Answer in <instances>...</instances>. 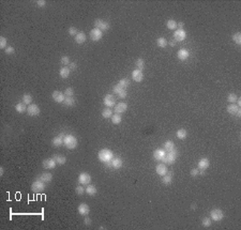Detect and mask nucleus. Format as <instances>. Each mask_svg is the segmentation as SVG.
Wrapping results in <instances>:
<instances>
[{"label": "nucleus", "mask_w": 241, "mask_h": 230, "mask_svg": "<svg viewBox=\"0 0 241 230\" xmlns=\"http://www.w3.org/2000/svg\"><path fill=\"white\" fill-rule=\"evenodd\" d=\"M98 158H99V160H100V162H102V163L105 164V163L110 162L113 158H114V154H113V152H111L109 149L104 148V149L100 150V152H99V154H98Z\"/></svg>", "instance_id": "1"}, {"label": "nucleus", "mask_w": 241, "mask_h": 230, "mask_svg": "<svg viewBox=\"0 0 241 230\" xmlns=\"http://www.w3.org/2000/svg\"><path fill=\"white\" fill-rule=\"evenodd\" d=\"M77 138L75 137V136H73V135H66L64 136V138H63V145L66 146L68 149L72 150V149H75L76 147H77Z\"/></svg>", "instance_id": "2"}, {"label": "nucleus", "mask_w": 241, "mask_h": 230, "mask_svg": "<svg viewBox=\"0 0 241 230\" xmlns=\"http://www.w3.org/2000/svg\"><path fill=\"white\" fill-rule=\"evenodd\" d=\"M176 160H177V151H176V149H174L172 151L166 152V154H165V156H164L162 162H163L164 164H166V165H173L176 162Z\"/></svg>", "instance_id": "3"}, {"label": "nucleus", "mask_w": 241, "mask_h": 230, "mask_svg": "<svg viewBox=\"0 0 241 230\" xmlns=\"http://www.w3.org/2000/svg\"><path fill=\"white\" fill-rule=\"evenodd\" d=\"M94 28L99 29V30H101V31H107V30H109L110 28V24L108 23V21H106V20L104 19H101V18H98V19L94 20Z\"/></svg>", "instance_id": "4"}, {"label": "nucleus", "mask_w": 241, "mask_h": 230, "mask_svg": "<svg viewBox=\"0 0 241 230\" xmlns=\"http://www.w3.org/2000/svg\"><path fill=\"white\" fill-rule=\"evenodd\" d=\"M210 218L214 221V222H221L224 218V213L223 211L219 209V208H214L210 212Z\"/></svg>", "instance_id": "5"}, {"label": "nucleus", "mask_w": 241, "mask_h": 230, "mask_svg": "<svg viewBox=\"0 0 241 230\" xmlns=\"http://www.w3.org/2000/svg\"><path fill=\"white\" fill-rule=\"evenodd\" d=\"M45 187H46V185H45L44 182L40 181L38 179L36 181H33L32 184H31V190L33 193H42L45 190Z\"/></svg>", "instance_id": "6"}, {"label": "nucleus", "mask_w": 241, "mask_h": 230, "mask_svg": "<svg viewBox=\"0 0 241 230\" xmlns=\"http://www.w3.org/2000/svg\"><path fill=\"white\" fill-rule=\"evenodd\" d=\"M40 107L37 105V104H30L27 107V113H28L30 117H37L40 115Z\"/></svg>", "instance_id": "7"}, {"label": "nucleus", "mask_w": 241, "mask_h": 230, "mask_svg": "<svg viewBox=\"0 0 241 230\" xmlns=\"http://www.w3.org/2000/svg\"><path fill=\"white\" fill-rule=\"evenodd\" d=\"M89 36H90V39L93 41V42H99V41L102 39L103 32L101 31V30H99V29L93 28L92 30H90Z\"/></svg>", "instance_id": "8"}, {"label": "nucleus", "mask_w": 241, "mask_h": 230, "mask_svg": "<svg viewBox=\"0 0 241 230\" xmlns=\"http://www.w3.org/2000/svg\"><path fill=\"white\" fill-rule=\"evenodd\" d=\"M91 182V176L88 172H82L78 176V183L82 185H88Z\"/></svg>", "instance_id": "9"}, {"label": "nucleus", "mask_w": 241, "mask_h": 230, "mask_svg": "<svg viewBox=\"0 0 241 230\" xmlns=\"http://www.w3.org/2000/svg\"><path fill=\"white\" fill-rule=\"evenodd\" d=\"M185 38H187V32L184 31L183 29L175 30V32H174V40L176 42H182V41L185 40Z\"/></svg>", "instance_id": "10"}, {"label": "nucleus", "mask_w": 241, "mask_h": 230, "mask_svg": "<svg viewBox=\"0 0 241 230\" xmlns=\"http://www.w3.org/2000/svg\"><path fill=\"white\" fill-rule=\"evenodd\" d=\"M103 102H104V105L106 106V107H108V108L115 107V105H116V99H115V97L113 94H106L104 97Z\"/></svg>", "instance_id": "11"}, {"label": "nucleus", "mask_w": 241, "mask_h": 230, "mask_svg": "<svg viewBox=\"0 0 241 230\" xmlns=\"http://www.w3.org/2000/svg\"><path fill=\"white\" fill-rule=\"evenodd\" d=\"M52 97H53V100L56 102V103H63L64 99H66L64 93L61 92V91H54L53 94H52Z\"/></svg>", "instance_id": "12"}, {"label": "nucleus", "mask_w": 241, "mask_h": 230, "mask_svg": "<svg viewBox=\"0 0 241 230\" xmlns=\"http://www.w3.org/2000/svg\"><path fill=\"white\" fill-rule=\"evenodd\" d=\"M155 172L159 174V176H162V177H163L164 174H167L168 169H167V166H166V164H164V163H160L159 165H156V167H155Z\"/></svg>", "instance_id": "13"}, {"label": "nucleus", "mask_w": 241, "mask_h": 230, "mask_svg": "<svg viewBox=\"0 0 241 230\" xmlns=\"http://www.w3.org/2000/svg\"><path fill=\"white\" fill-rule=\"evenodd\" d=\"M128 109V104L127 103H123V102H121V103H118V104H116L115 105V113H119V115H121V113H126Z\"/></svg>", "instance_id": "14"}, {"label": "nucleus", "mask_w": 241, "mask_h": 230, "mask_svg": "<svg viewBox=\"0 0 241 230\" xmlns=\"http://www.w3.org/2000/svg\"><path fill=\"white\" fill-rule=\"evenodd\" d=\"M37 179L42 182H44L45 184H46V183H50L52 180H53V174H49V172H43V174H39Z\"/></svg>", "instance_id": "15"}, {"label": "nucleus", "mask_w": 241, "mask_h": 230, "mask_svg": "<svg viewBox=\"0 0 241 230\" xmlns=\"http://www.w3.org/2000/svg\"><path fill=\"white\" fill-rule=\"evenodd\" d=\"M132 79L134 81H136V82H142L144 79V74L143 72L140 71V70H134L133 72H132Z\"/></svg>", "instance_id": "16"}, {"label": "nucleus", "mask_w": 241, "mask_h": 230, "mask_svg": "<svg viewBox=\"0 0 241 230\" xmlns=\"http://www.w3.org/2000/svg\"><path fill=\"white\" fill-rule=\"evenodd\" d=\"M42 165H43V167H44L45 169H54V168H56L57 163L55 162L54 158H47V160L43 161Z\"/></svg>", "instance_id": "17"}, {"label": "nucleus", "mask_w": 241, "mask_h": 230, "mask_svg": "<svg viewBox=\"0 0 241 230\" xmlns=\"http://www.w3.org/2000/svg\"><path fill=\"white\" fill-rule=\"evenodd\" d=\"M165 154H166V151L164 149H156L154 152H153V158H154L155 161L162 162L164 156H165Z\"/></svg>", "instance_id": "18"}, {"label": "nucleus", "mask_w": 241, "mask_h": 230, "mask_svg": "<svg viewBox=\"0 0 241 230\" xmlns=\"http://www.w3.org/2000/svg\"><path fill=\"white\" fill-rule=\"evenodd\" d=\"M77 211L78 213L81 214V215H83V216H86V215H88L90 212V208L89 206L87 205V203H81L79 206H78L77 208Z\"/></svg>", "instance_id": "19"}, {"label": "nucleus", "mask_w": 241, "mask_h": 230, "mask_svg": "<svg viewBox=\"0 0 241 230\" xmlns=\"http://www.w3.org/2000/svg\"><path fill=\"white\" fill-rule=\"evenodd\" d=\"M177 57H178V59L181 61H184L187 60L189 57H190V53H189L188 49H184V48H181L178 50V53H177Z\"/></svg>", "instance_id": "20"}, {"label": "nucleus", "mask_w": 241, "mask_h": 230, "mask_svg": "<svg viewBox=\"0 0 241 230\" xmlns=\"http://www.w3.org/2000/svg\"><path fill=\"white\" fill-rule=\"evenodd\" d=\"M123 165V162L121 158H114L111 160V168L114 169H120Z\"/></svg>", "instance_id": "21"}, {"label": "nucleus", "mask_w": 241, "mask_h": 230, "mask_svg": "<svg viewBox=\"0 0 241 230\" xmlns=\"http://www.w3.org/2000/svg\"><path fill=\"white\" fill-rule=\"evenodd\" d=\"M75 38V42L77 43V44H84L85 42H86V40H87V36H86V33L85 32H78L76 36H74Z\"/></svg>", "instance_id": "22"}, {"label": "nucleus", "mask_w": 241, "mask_h": 230, "mask_svg": "<svg viewBox=\"0 0 241 230\" xmlns=\"http://www.w3.org/2000/svg\"><path fill=\"white\" fill-rule=\"evenodd\" d=\"M209 166H210V162H209L208 158H200L199 162H198V169H208Z\"/></svg>", "instance_id": "23"}, {"label": "nucleus", "mask_w": 241, "mask_h": 230, "mask_svg": "<svg viewBox=\"0 0 241 230\" xmlns=\"http://www.w3.org/2000/svg\"><path fill=\"white\" fill-rule=\"evenodd\" d=\"M53 158L55 160V162L57 163L58 165H64L66 163V158L64 155H61V154H55L53 156Z\"/></svg>", "instance_id": "24"}, {"label": "nucleus", "mask_w": 241, "mask_h": 230, "mask_svg": "<svg viewBox=\"0 0 241 230\" xmlns=\"http://www.w3.org/2000/svg\"><path fill=\"white\" fill-rule=\"evenodd\" d=\"M85 192H86L87 195H89V196H94V195H97V193H98V190H97V187L94 185H92V184H88V185H86Z\"/></svg>", "instance_id": "25"}, {"label": "nucleus", "mask_w": 241, "mask_h": 230, "mask_svg": "<svg viewBox=\"0 0 241 230\" xmlns=\"http://www.w3.org/2000/svg\"><path fill=\"white\" fill-rule=\"evenodd\" d=\"M70 74H71V70L69 69V66H63V68H61L60 71H59V75H60V77L63 78V79L68 78V77L70 76Z\"/></svg>", "instance_id": "26"}, {"label": "nucleus", "mask_w": 241, "mask_h": 230, "mask_svg": "<svg viewBox=\"0 0 241 230\" xmlns=\"http://www.w3.org/2000/svg\"><path fill=\"white\" fill-rule=\"evenodd\" d=\"M63 138H64L63 135H58L56 137H54L52 141L54 147H60L61 145H63Z\"/></svg>", "instance_id": "27"}, {"label": "nucleus", "mask_w": 241, "mask_h": 230, "mask_svg": "<svg viewBox=\"0 0 241 230\" xmlns=\"http://www.w3.org/2000/svg\"><path fill=\"white\" fill-rule=\"evenodd\" d=\"M27 107H28V106L21 102V103H18V104L15 105V110H16L18 113H24L25 111H27Z\"/></svg>", "instance_id": "28"}, {"label": "nucleus", "mask_w": 241, "mask_h": 230, "mask_svg": "<svg viewBox=\"0 0 241 230\" xmlns=\"http://www.w3.org/2000/svg\"><path fill=\"white\" fill-rule=\"evenodd\" d=\"M226 109H227V113H230V115H236L238 110L240 109V107H238L236 104H229V105L226 107Z\"/></svg>", "instance_id": "29"}, {"label": "nucleus", "mask_w": 241, "mask_h": 230, "mask_svg": "<svg viewBox=\"0 0 241 230\" xmlns=\"http://www.w3.org/2000/svg\"><path fill=\"white\" fill-rule=\"evenodd\" d=\"M173 181V174H164L163 177H162V183L163 184H165V185H169L171 183H172Z\"/></svg>", "instance_id": "30"}, {"label": "nucleus", "mask_w": 241, "mask_h": 230, "mask_svg": "<svg viewBox=\"0 0 241 230\" xmlns=\"http://www.w3.org/2000/svg\"><path fill=\"white\" fill-rule=\"evenodd\" d=\"M176 136H177V138L178 139H181V140H183V139H185L187 138V136H188V132L185 131L184 129H180L177 131V133H176Z\"/></svg>", "instance_id": "31"}, {"label": "nucleus", "mask_w": 241, "mask_h": 230, "mask_svg": "<svg viewBox=\"0 0 241 230\" xmlns=\"http://www.w3.org/2000/svg\"><path fill=\"white\" fill-rule=\"evenodd\" d=\"M168 44L167 40L165 39V38H163V36H161V38H159L158 40H156V45L159 46V47H161V48H164V47H166Z\"/></svg>", "instance_id": "32"}, {"label": "nucleus", "mask_w": 241, "mask_h": 230, "mask_svg": "<svg viewBox=\"0 0 241 230\" xmlns=\"http://www.w3.org/2000/svg\"><path fill=\"white\" fill-rule=\"evenodd\" d=\"M110 119H111L113 124H119V123H121V121H122V117L119 113H114Z\"/></svg>", "instance_id": "33"}, {"label": "nucleus", "mask_w": 241, "mask_h": 230, "mask_svg": "<svg viewBox=\"0 0 241 230\" xmlns=\"http://www.w3.org/2000/svg\"><path fill=\"white\" fill-rule=\"evenodd\" d=\"M114 113H113V110L110 108H105V109H103V111H102V117L104 118V119H109V118H111V116H113Z\"/></svg>", "instance_id": "34"}, {"label": "nucleus", "mask_w": 241, "mask_h": 230, "mask_svg": "<svg viewBox=\"0 0 241 230\" xmlns=\"http://www.w3.org/2000/svg\"><path fill=\"white\" fill-rule=\"evenodd\" d=\"M63 104L66 106H68V107H73V106L75 105V100H74L73 97H66L64 101H63Z\"/></svg>", "instance_id": "35"}, {"label": "nucleus", "mask_w": 241, "mask_h": 230, "mask_svg": "<svg viewBox=\"0 0 241 230\" xmlns=\"http://www.w3.org/2000/svg\"><path fill=\"white\" fill-rule=\"evenodd\" d=\"M175 149V143L172 141V140H167V141L164 143V150L165 151H172V150Z\"/></svg>", "instance_id": "36"}, {"label": "nucleus", "mask_w": 241, "mask_h": 230, "mask_svg": "<svg viewBox=\"0 0 241 230\" xmlns=\"http://www.w3.org/2000/svg\"><path fill=\"white\" fill-rule=\"evenodd\" d=\"M32 95H30L28 93H26V94L23 95V103H25L26 105H30L32 103Z\"/></svg>", "instance_id": "37"}, {"label": "nucleus", "mask_w": 241, "mask_h": 230, "mask_svg": "<svg viewBox=\"0 0 241 230\" xmlns=\"http://www.w3.org/2000/svg\"><path fill=\"white\" fill-rule=\"evenodd\" d=\"M135 65H136V69L137 70L143 71L144 68H145V60L142 59V58H139V59H137V60L135 61Z\"/></svg>", "instance_id": "38"}, {"label": "nucleus", "mask_w": 241, "mask_h": 230, "mask_svg": "<svg viewBox=\"0 0 241 230\" xmlns=\"http://www.w3.org/2000/svg\"><path fill=\"white\" fill-rule=\"evenodd\" d=\"M166 27H167L169 30H176V29H177V21L174 20V19L167 20V23H166Z\"/></svg>", "instance_id": "39"}, {"label": "nucleus", "mask_w": 241, "mask_h": 230, "mask_svg": "<svg viewBox=\"0 0 241 230\" xmlns=\"http://www.w3.org/2000/svg\"><path fill=\"white\" fill-rule=\"evenodd\" d=\"M119 85L121 86L123 89H127L129 86H130V79H128V78H122V79H120L118 82Z\"/></svg>", "instance_id": "40"}, {"label": "nucleus", "mask_w": 241, "mask_h": 230, "mask_svg": "<svg viewBox=\"0 0 241 230\" xmlns=\"http://www.w3.org/2000/svg\"><path fill=\"white\" fill-rule=\"evenodd\" d=\"M238 100V97L235 94V93H229L228 97H227V101L229 102V104H235Z\"/></svg>", "instance_id": "41"}, {"label": "nucleus", "mask_w": 241, "mask_h": 230, "mask_svg": "<svg viewBox=\"0 0 241 230\" xmlns=\"http://www.w3.org/2000/svg\"><path fill=\"white\" fill-rule=\"evenodd\" d=\"M7 47H8V41H7V38L0 36V48L5 49Z\"/></svg>", "instance_id": "42"}, {"label": "nucleus", "mask_w": 241, "mask_h": 230, "mask_svg": "<svg viewBox=\"0 0 241 230\" xmlns=\"http://www.w3.org/2000/svg\"><path fill=\"white\" fill-rule=\"evenodd\" d=\"M233 41L237 45H241V33L240 32L235 33V34L233 36Z\"/></svg>", "instance_id": "43"}, {"label": "nucleus", "mask_w": 241, "mask_h": 230, "mask_svg": "<svg viewBox=\"0 0 241 230\" xmlns=\"http://www.w3.org/2000/svg\"><path fill=\"white\" fill-rule=\"evenodd\" d=\"M211 218L209 217H204L203 218V221H201V225L204 227H206V228H208V227L211 226Z\"/></svg>", "instance_id": "44"}, {"label": "nucleus", "mask_w": 241, "mask_h": 230, "mask_svg": "<svg viewBox=\"0 0 241 230\" xmlns=\"http://www.w3.org/2000/svg\"><path fill=\"white\" fill-rule=\"evenodd\" d=\"M122 90H124V89H123L121 86L119 85V84H117V85H115L114 87H113V92L116 93V94H119V93L121 92Z\"/></svg>", "instance_id": "45"}, {"label": "nucleus", "mask_w": 241, "mask_h": 230, "mask_svg": "<svg viewBox=\"0 0 241 230\" xmlns=\"http://www.w3.org/2000/svg\"><path fill=\"white\" fill-rule=\"evenodd\" d=\"M64 95L66 97H73L74 95V90L73 88H66V90H64Z\"/></svg>", "instance_id": "46"}, {"label": "nucleus", "mask_w": 241, "mask_h": 230, "mask_svg": "<svg viewBox=\"0 0 241 230\" xmlns=\"http://www.w3.org/2000/svg\"><path fill=\"white\" fill-rule=\"evenodd\" d=\"M60 63H61V64H63V65H69L70 64V58L68 56H63L61 58V59H60Z\"/></svg>", "instance_id": "47"}, {"label": "nucleus", "mask_w": 241, "mask_h": 230, "mask_svg": "<svg viewBox=\"0 0 241 230\" xmlns=\"http://www.w3.org/2000/svg\"><path fill=\"white\" fill-rule=\"evenodd\" d=\"M75 192H76V194H77V195H83L84 193H85V187H84L83 185L76 186V188H75Z\"/></svg>", "instance_id": "48"}, {"label": "nucleus", "mask_w": 241, "mask_h": 230, "mask_svg": "<svg viewBox=\"0 0 241 230\" xmlns=\"http://www.w3.org/2000/svg\"><path fill=\"white\" fill-rule=\"evenodd\" d=\"M78 33V30L76 27H70L69 28V34L72 36H75Z\"/></svg>", "instance_id": "49"}, {"label": "nucleus", "mask_w": 241, "mask_h": 230, "mask_svg": "<svg viewBox=\"0 0 241 230\" xmlns=\"http://www.w3.org/2000/svg\"><path fill=\"white\" fill-rule=\"evenodd\" d=\"M4 52H5V54H8V55H12V54H14L15 49H14L13 46H8L7 48L4 49Z\"/></svg>", "instance_id": "50"}, {"label": "nucleus", "mask_w": 241, "mask_h": 230, "mask_svg": "<svg viewBox=\"0 0 241 230\" xmlns=\"http://www.w3.org/2000/svg\"><path fill=\"white\" fill-rule=\"evenodd\" d=\"M118 95V97L119 99H126V97H128V92H127V90L124 89V90H122L121 92L119 93V94H117Z\"/></svg>", "instance_id": "51"}, {"label": "nucleus", "mask_w": 241, "mask_h": 230, "mask_svg": "<svg viewBox=\"0 0 241 230\" xmlns=\"http://www.w3.org/2000/svg\"><path fill=\"white\" fill-rule=\"evenodd\" d=\"M69 66V69L71 70V72L72 71H75V70L77 69V63L76 62H70V64L68 65Z\"/></svg>", "instance_id": "52"}, {"label": "nucleus", "mask_w": 241, "mask_h": 230, "mask_svg": "<svg viewBox=\"0 0 241 230\" xmlns=\"http://www.w3.org/2000/svg\"><path fill=\"white\" fill-rule=\"evenodd\" d=\"M37 5L39 8H45V7H46V1H45V0H38Z\"/></svg>", "instance_id": "53"}, {"label": "nucleus", "mask_w": 241, "mask_h": 230, "mask_svg": "<svg viewBox=\"0 0 241 230\" xmlns=\"http://www.w3.org/2000/svg\"><path fill=\"white\" fill-rule=\"evenodd\" d=\"M191 176H192L193 178L199 176V169H198V168H194V169H192L191 170Z\"/></svg>", "instance_id": "54"}, {"label": "nucleus", "mask_w": 241, "mask_h": 230, "mask_svg": "<svg viewBox=\"0 0 241 230\" xmlns=\"http://www.w3.org/2000/svg\"><path fill=\"white\" fill-rule=\"evenodd\" d=\"M84 223H85V225L89 226V225H91V219H90L89 217H86L85 219H84Z\"/></svg>", "instance_id": "55"}, {"label": "nucleus", "mask_w": 241, "mask_h": 230, "mask_svg": "<svg viewBox=\"0 0 241 230\" xmlns=\"http://www.w3.org/2000/svg\"><path fill=\"white\" fill-rule=\"evenodd\" d=\"M168 44H169V46H172V47H175L176 44H177V42H176V41L173 39V40H171L169 42H168Z\"/></svg>", "instance_id": "56"}, {"label": "nucleus", "mask_w": 241, "mask_h": 230, "mask_svg": "<svg viewBox=\"0 0 241 230\" xmlns=\"http://www.w3.org/2000/svg\"><path fill=\"white\" fill-rule=\"evenodd\" d=\"M184 24L182 23V21H180V23H177V27H179V29H182L183 28Z\"/></svg>", "instance_id": "57"}, {"label": "nucleus", "mask_w": 241, "mask_h": 230, "mask_svg": "<svg viewBox=\"0 0 241 230\" xmlns=\"http://www.w3.org/2000/svg\"><path fill=\"white\" fill-rule=\"evenodd\" d=\"M4 174V169H3V167H0V176L2 177Z\"/></svg>", "instance_id": "58"}, {"label": "nucleus", "mask_w": 241, "mask_h": 230, "mask_svg": "<svg viewBox=\"0 0 241 230\" xmlns=\"http://www.w3.org/2000/svg\"><path fill=\"white\" fill-rule=\"evenodd\" d=\"M235 116H236V117H238V118H240V117H241V109H239V110H238L237 113H236Z\"/></svg>", "instance_id": "59"}, {"label": "nucleus", "mask_w": 241, "mask_h": 230, "mask_svg": "<svg viewBox=\"0 0 241 230\" xmlns=\"http://www.w3.org/2000/svg\"><path fill=\"white\" fill-rule=\"evenodd\" d=\"M237 106L238 107H240L241 106V100L239 99V97H238V100H237Z\"/></svg>", "instance_id": "60"}, {"label": "nucleus", "mask_w": 241, "mask_h": 230, "mask_svg": "<svg viewBox=\"0 0 241 230\" xmlns=\"http://www.w3.org/2000/svg\"><path fill=\"white\" fill-rule=\"evenodd\" d=\"M191 209H192V210H195V209H196V205H192Z\"/></svg>", "instance_id": "61"}]
</instances>
